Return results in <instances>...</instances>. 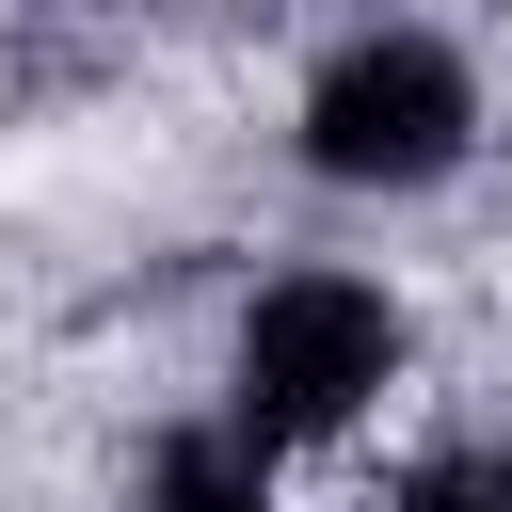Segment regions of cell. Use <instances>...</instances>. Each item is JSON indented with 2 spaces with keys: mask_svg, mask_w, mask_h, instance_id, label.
<instances>
[{
  "mask_svg": "<svg viewBox=\"0 0 512 512\" xmlns=\"http://www.w3.org/2000/svg\"><path fill=\"white\" fill-rule=\"evenodd\" d=\"M400 304L368 288V272H272L256 304H240V336H224V416L256 432V448H336L384 384H400Z\"/></svg>",
  "mask_w": 512,
  "mask_h": 512,
  "instance_id": "6da1fadb",
  "label": "cell"
},
{
  "mask_svg": "<svg viewBox=\"0 0 512 512\" xmlns=\"http://www.w3.org/2000/svg\"><path fill=\"white\" fill-rule=\"evenodd\" d=\"M288 128H304V176H320V192H432V176H464V144H480V80H464L448 32L384 16V32L320 48V80H304Z\"/></svg>",
  "mask_w": 512,
  "mask_h": 512,
  "instance_id": "7a4b0ae2",
  "label": "cell"
},
{
  "mask_svg": "<svg viewBox=\"0 0 512 512\" xmlns=\"http://www.w3.org/2000/svg\"><path fill=\"white\" fill-rule=\"evenodd\" d=\"M144 512H272V448H256L240 416H224V432H160Z\"/></svg>",
  "mask_w": 512,
  "mask_h": 512,
  "instance_id": "3957f363",
  "label": "cell"
},
{
  "mask_svg": "<svg viewBox=\"0 0 512 512\" xmlns=\"http://www.w3.org/2000/svg\"><path fill=\"white\" fill-rule=\"evenodd\" d=\"M384 512H512V448H432Z\"/></svg>",
  "mask_w": 512,
  "mask_h": 512,
  "instance_id": "277c9868",
  "label": "cell"
}]
</instances>
